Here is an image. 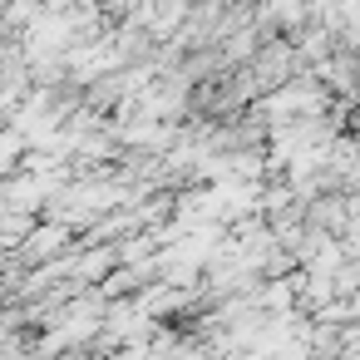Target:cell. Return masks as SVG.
Instances as JSON below:
<instances>
[{"instance_id":"1","label":"cell","mask_w":360,"mask_h":360,"mask_svg":"<svg viewBox=\"0 0 360 360\" xmlns=\"http://www.w3.org/2000/svg\"><path fill=\"white\" fill-rule=\"evenodd\" d=\"M70 242H75V227L60 222V217H50V222H30V232H25L15 247H20L25 262H50V257H60Z\"/></svg>"}]
</instances>
